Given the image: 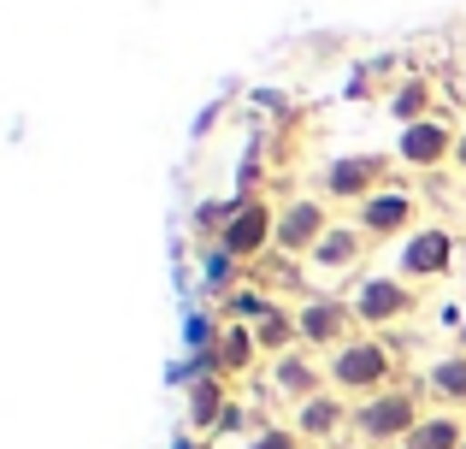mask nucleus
<instances>
[{
  "label": "nucleus",
  "mask_w": 466,
  "mask_h": 449,
  "mask_svg": "<svg viewBox=\"0 0 466 449\" xmlns=\"http://www.w3.org/2000/svg\"><path fill=\"white\" fill-rule=\"evenodd\" d=\"M171 449H201V438H177V444H171Z\"/></svg>",
  "instance_id": "5701e85b"
},
{
  "label": "nucleus",
  "mask_w": 466,
  "mask_h": 449,
  "mask_svg": "<svg viewBox=\"0 0 466 449\" xmlns=\"http://www.w3.org/2000/svg\"><path fill=\"white\" fill-rule=\"evenodd\" d=\"M425 408H420V391L413 384H396V391L384 396H366V403H354V438H360L366 449H408V438L420 432Z\"/></svg>",
  "instance_id": "f03ea898"
},
{
  "label": "nucleus",
  "mask_w": 466,
  "mask_h": 449,
  "mask_svg": "<svg viewBox=\"0 0 466 449\" xmlns=\"http://www.w3.org/2000/svg\"><path fill=\"white\" fill-rule=\"evenodd\" d=\"M455 349H461V355H466V320H461V332H455Z\"/></svg>",
  "instance_id": "b1692460"
},
{
  "label": "nucleus",
  "mask_w": 466,
  "mask_h": 449,
  "mask_svg": "<svg viewBox=\"0 0 466 449\" xmlns=\"http://www.w3.org/2000/svg\"><path fill=\"white\" fill-rule=\"evenodd\" d=\"M366 249H372V237H366L360 225H330V237L308 254V266L319 278H342V272H354V266L366 260Z\"/></svg>",
  "instance_id": "4468645a"
},
{
  "label": "nucleus",
  "mask_w": 466,
  "mask_h": 449,
  "mask_svg": "<svg viewBox=\"0 0 466 449\" xmlns=\"http://www.w3.org/2000/svg\"><path fill=\"white\" fill-rule=\"evenodd\" d=\"M455 142H461V130L443 125V118L401 125V137H396V166H408V172H443V166H455Z\"/></svg>",
  "instance_id": "9d476101"
},
{
  "label": "nucleus",
  "mask_w": 466,
  "mask_h": 449,
  "mask_svg": "<svg viewBox=\"0 0 466 449\" xmlns=\"http://www.w3.org/2000/svg\"><path fill=\"white\" fill-rule=\"evenodd\" d=\"M437 107V83L431 77H401L396 89H390V113L401 118V125H420V118H431Z\"/></svg>",
  "instance_id": "6ab92c4d"
},
{
  "label": "nucleus",
  "mask_w": 466,
  "mask_h": 449,
  "mask_svg": "<svg viewBox=\"0 0 466 449\" xmlns=\"http://www.w3.org/2000/svg\"><path fill=\"white\" fill-rule=\"evenodd\" d=\"M455 272V230L443 225H420L396 254V278L408 284H431V278H449Z\"/></svg>",
  "instance_id": "1a4fd4ad"
},
{
  "label": "nucleus",
  "mask_w": 466,
  "mask_h": 449,
  "mask_svg": "<svg viewBox=\"0 0 466 449\" xmlns=\"http://www.w3.org/2000/svg\"><path fill=\"white\" fill-rule=\"evenodd\" d=\"M354 225L372 242H408L413 230H420V196H413L408 184H390V189H378L372 201L354 208Z\"/></svg>",
  "instance_id": "6e6552de"
},
{
  "label": "nucleus",
  "mask_w": 466,
  "mask_h": 449,
  "mask_svg": "<svg viewBox=\"0 0 466 449\" xmlns=\"http://www.w3.org/2000/svg\"><path fill=\"white\" fill-rule=\"evenodd\" d=\"M230 408V384L213 379V372H201V379L189 384V432H213L218 420H225Z\"/></svg>",
  "instance_id": "2eb2a0df"
},
{
  "label": "nucleus",
  "mask_w": 466,
  "mask_h": 449,
  "mask_svg": "<svg viewBox=\"0 0 466 449\" xmlns=\"http://www.w3.org/2000/svg\"><path fill=\"white\" fill-rule=\"evenodd\" d=\"M408 449H466V414L461 408H437L420 420V432L408 438Z\"/></svg>",
  "instance_id": "a211bd4d"
},
{
  "label": "nucleus",
  "mask_w": 466,
  "mask_h": 449,
  "mask_svg": "<svg viewBox=\"0 0 466 449\" xmlns=\"http://www.w3.org/2000/svg\"><path fill=\"white\" fill-rule=\"evenodd\" d=\"M425 391L443 408H466V355L461 349H449V355H437L431 367H425Z\"/></svg>",
  "instance_id": "dca6fc26"
},
{
  "label": "nucleus",
  "mask_w": 466,
  "mask_h": 449,
  "mask_svg": "<svg viewBox=\"0 0 466 449\" xmlns=\"http://www.w3.org/2000/svg\"><path fill=\"white\" fill-rule=\"evenodd\" d=\"M325 379L337 396H349V403H366V396H384L401 384V355L390 337L378 332H360L349 337V343L337 349V355H325Z\"/></svg>",
  "instance_id": "f257e3e1"
},
{
  "label": "nucleus",
  "mask_w": 466,
  "mask_h": 449,
  "mask_svg": "<svg viewBox=\"0 0 466 449\" xmlns=\"http://www.w3.org/2000/svg\"><path fill=\"white\" fill-rule=\"evenodd\" d=\"M248 449H308V438H301L296 426H284V420H266V426L248 438Z\"/></svg>",
  "instance_id": "aec40b11"
},
{
  "label": "nucleus",
  "mask_w": 466,
  "mask_h": 449,
  "mask_svg": "<svg viewBox=\"0 0 466 449\" xmlns=\"http://www.w3.org/2000/svg\"><path fill=\"white\" fill-rule=\"evenodd\" d=\"M254 337H260V355L266 361L301 349V325H296V313H289L284 301H272V308H266V320H254Z\"/></svg>",
  "instance_id": "f3484780"
},
{
  "label": "nucleus",
  "mask_w": 466,
  "mask_h": 449,
  "mask_svg": "<svg viewBox=\"0 0 466 449\" xmlns=\"http://www.w3.org/2000/svg\"><path fill=\"white\" fill-rule=\"evenodd\" d=\"M266 391H272L278 403H289V408L313 403V396H325V391H330L325 361L308 355V349H289V355H278L272 367H266Z\"/></svg>",
  "instance_id": "9b49d317"
},
{
  "label": "nucleus",
  "mask_w": 466,
  "mask_h": 449,
  "mask_svg": "<svg viewBox=\"0 0 466 449\" xmlns=\"http://www.w3.org/2000/svg\"><path fill=\"white\" fill-rule=\"evenodd\" d=\"M296 325H301V349L308 355H337L349 337H360V320H354L349 296H308L296 308Z\"/></svg>",
  "instance_id": "423d86ee"
},
{
  "label": "nucleus",
  "mask_w": 466,
  "mask_h": 449,
  "mask_svg": "<svg viewBox=\"0 0 466 449\" xmlns=\"http://www.w3.org/2000/svg\"><path fill=\"white\" fill-rule=\"evenodd\" d=\"M354 320H360V332H390V325H401L413 308H420V290L408 284V278L396 272H372L354 284Z\"/></svg>",
  "instance_id": "39448f33"
},
{
  "label": "nucleus",
  "mask_w": 466,
  "mask_h": 449,
  "mask_svg": "<svg viewBox=\"0 0 466 449\" xmlns=\"http://www.w3.org/2000/svg\"><path fill=\"white\" fill-rule=\"evenodd\" d=\"M242 426H248V408H242V403H230V408H225V420H218L213 432H242Z\"/></svg>",
  "instance_id": "412c9836"
},
{
  "label": "nucleus",
  "mask_w": 466,
  "mask_h": 449,
  "mask_svg": "<svg viewBox=\"0 0 466 449\" xmlns=\"http://www.w3.org/2000/svg\"><path fill=\"white\" fill-rule=\"evenodd\" d=\"M260 337H254V325H237V320H225L218 325V337H213V349H207V372L213 379H248L254 367H260Z\"/></svg>",
  "instance_id": "f8f14e48"
},
{
  "label": "nucleus",
  "mask_w": 466,
  "mask_h": 449,
  "mask_svg": "<svg viewBox=\"0 0 466 449\" xmlns=\"http://www.w3.org/2000/svg\"><path fill=\"white\" fill-rule=\"evenodd\" d=\"M455 172L466 178V130H461V142H455Z\"/></svg>",
  "instance_id": "4be33fe9"
},
{
  "label": "nucleus",
  "mask_w": 466,
  "mask_h": 449,
  "mask_svg": "<svg viewBox=\"0 0 466 449\" xmlns=\"http://www.w3.org/2000/svg\"><path fill=\"white\" fill-rule=\"evenodd\" d=\"M218 254H230L237 266H254L266 249H278V208L260 196H230V213L213 237Z\"/></svg>",
  "instance_id": "7ed1b4c3"
},
{
  "label": "nucleus",
  "mask_w": 466,
  "mask_h": 449,
  "mask_svg": "<svg viewBox=\"0 0 466 449\" xmlns=\"http://www.w3.org/2000/svg\"><path fill=\"white\" fill-rule=\"evenodd\" d=\"M330 201L325 196H289L284 208H278V254L284 260H308L319 242L330 237Z\"/></svg>",
  "instance_id": "0eeeda50"
},
{
  "label": "nucleus",
  "mask_w": 466,
  "mask_h": 449,
  "mask_svg": "<svg viewBox=\"0 0 466 449\" xmlns=\"http://www.w3.org/2000/svg\"><path fill=\"white\" fill-rule=\"evenodd\" d=\"M289 426H296L308 444H330V438H342V432L354 426V403L337 396V391H325V396H313V403H301L296 414H289Z\"/></svg>",
  "instance_id": "ddd939ff"
},
{
  "label": "nucleus",
  "mask_w": 466,
  "mask_h": 449,
  "mask_svg": "<svg viewBox=\"0 0 466 449\" xmlns=\"http://www.w3.org/2000/svg\"><path fill=\"white\" fill-rule=\"evenodd\" d=\"M390 154H378V148H366V154H337V160H325L319 166V178H313V196H325L330 208L337 201H349V208H360V201H372L378 189H390Z\"/></svg>",
  "instance_id": "20e7f679"
}]
</instances>
